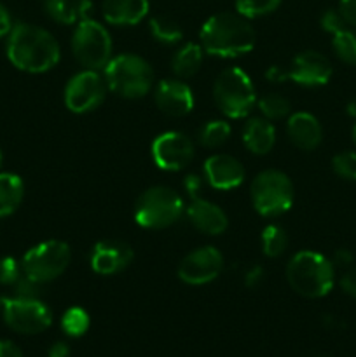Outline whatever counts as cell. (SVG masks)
Segmentation results:
<instances>
[{"label": "cell", "instance_id": "10", "mask_svg": "<svg viewBox=\"0 0 356 357\" xmlns=\"http://www.w3.org/2000/svg\"><path fill=\"white\" fill-rule=\"evenodd\" d=\"M3 321L20 335H38L52 323V314L38 298H6L2 300Z\"/></svg>", "mask_w": 356, "mask_h": 357}, {"label": "cell", "instance_id": "43", "mask_svg": "<svg viewBox=\"0 0 356 357\" xmlns=\"http://www.w3.org/2000/svg\"><path fill=\"white\" fill-rule=\"evenodd\" d=\"M70 356V349L65 342H56L49 347L47 357H68Z\"/></svg>", "mask_w": 356, "mask_h": 357}, {"label": "cell", "instance_id": "37", "mask_svg": "<svg viewBox=\"0 0 356 357\" xmlns=\"http://www.w3.org/2000/svg\"><path fill=\"white\" fill-rule=\"evenodd\" d=\"M264 267H260V265H253V267H250L246 271V274H244V286L246 288H257L258 284H260L262 281H264Z\"/></svg>", "mask_w": 356, "mask_h": 357}, {"label": "cell", "instance_id": "33", "mask_svg": "<svg viewBox=\"0 0 356 357\" xmlns=\"http://www.w3.org/2000/svg\"><path fill=\"white\" fill-rule=\"evenodd\" d=\"M21 275H23V267H21V264H17L16 258H0V284L14 286L20 281Z\"/></svg>", "mask_w": 356, "mask_h": 357}, {"label": "cell", "instance_id": "44", "mask_svg": "<svg viewBox=\"0 0 356 357\" xmlns=\"http://www.w3.org/2000/svg\"><path fill=\"white\" fill-rule=\"evenodd\" d=\"M265 77H267L271 82H283V80H286V70H281L279 66H271V68L265 72Z\"/></svg>", "mask_w": 356, "mask_h": 357}, {"label": "cell", "instance_id": "16", "mask_svg": "<svg viewBox=\"0 0 356 357\" xmlns=\"http://www.w3.org/2000/svg\"><path fill=\"white\" fill-rule=\"evenodd\" d=\"M154 101L168 117H185L194 108L192 89L177 79L161 80L154 91Z\"/></svg>", "mask_w": 356, "mask_h": 357}, {"label": "cell", "instance_id": "22", "mask_svg": "<svg viewBox=\"0 0 356 357\" xmlns=\"http://www.w3.org/2000/svg\"><path fill=\"white\" fill-rule=\"evenodd\" d=\"M45 14L61 24L79 23L87 17L91 9L89 0H44Z\"/></svg>", "mask_w": 356, "mask_h": 357}, {"label": "cell", "instance_id": "23", "mask_svg": "<svg viewBox=\"0 0 356 357\" xmlns=\"http://www.w3.org/2000/svg\"><path fill=\"white\" fill-rule=\"evenodd\" d=\"M202 58H205V49L201 47V44H185L171 58V70L180 79H188L199 72Z\"/></svg>", "mask_w": 356, "mask_h": 357}, {"label": "cell", "instance_id": "18", "mask_svg": "<svg viewBox=\"0 0 356 357\" xmlns=\"http://www.w3.org/2000/svg\"><path fill=\"white\" fill-rule=\"evenodd\" d=\"M187 216L194 229L202 234H208V236H220L229 227V220H227L223 209L206 199H201L199 195L191 197V204L187 206Z\"/></svg>", "mask_w": 356, "mask_h": 357}, {"label": "cell", "instance_id": "45", "mask_svg": "<svg viewBox=\"0 0 356 357\" xmlns=\"http://www.w3.org/2000/svg\"><path fill=\"white\" fill-rule=\"evenodd\" d=\"M346 112H348L351 117H356V96L353 98V100H349L348 107H346Z\"/></svg>", "mask_w": 356, "mask_h": 357}, {"label": "cell", "instance_id": "6", "mask_svg": "<svg viewBox=\"0 0 356 357\" xmlns=\"http://www.w3.org/2000/svg\"><path fill=\"white\" fill-rule=\"evenodd\" d=\"M251 204L264 218H278L293 204V183L283 171L265 169L250 185Z\"/></svg>", "mask_w": 356, "mask_h": 357}, {"label": "cell", "instance_id": "20", "mask_svg": "<svg viewBox=\"0 0 356 357\" xmlns=\"http://www.w3.org/2000/svg\"><path fill=\"white\" fill-rule=\"evenodd\" d=\"M101 13L107 23L131 26L149 14V0H103Z\"/></svg>", "mask_w": 356, "mask_h": 357}, {"label": "cell", "instance_id": "7", "mask_svg": "<svg viewBox=\"0 0 356 357\" xmlns=\"http://www.w3.org/2000/svg\"><path fill=\"white\" fill-rule=\"evenodd\" d=\"M184 213V201L170 187H150L138 197L135 206V220L149 230L168 229Z\"/></svg>", "mask_w": 356, "mask_h": 357}, {"label": "cell", "instance_id": "15", "mask_svg": "<svg viewBox=\"0 0 356 357\" xmlns=\"http://www.w3.org/2000/svg\"><path fill=\"white\" fill-rule=\"evenodd\" d=\"M133 258H135V253H133L129 244L121 243V241L105 239L94 244L89 264L96 274L114 275L129 267Z\"/></svg>", "mask_w": 356, "mask_h": 357}, {"label": "cell", "instance_id": "14", "mask_svg": "<svg viewBox=\"0 0 356 357\" xmlns=\"http://www.w3.org/2000/svg\"><path fill=\"white\" fill-rule=\"evenodd\" d=\"M334 68L327 56L318 51H304L293 58L292 66L286 70V80L307 87L323 86L330 80Z\"/></svg>", "mask_w": 356, "mask_h": 357}, {"label": "cell", "instance_id": "13", "mask_svg": "<svg viewBox=\"0 0 356 357\" xmlns=\"http://www.w3.org/2000/svg\"><path fill=\"white\" fill-rule=\"evenodd\" d=\"M223 268V257L216 248L202 246L191 251L178 267V278L185 284L201 286L215 281Z\"/></svg>", "mask_w": 356, "mask_h": 357}, {"label": "cell", "instance_id": "46", "mask_svg": "<svg viewBox=\"0 0 356 357\" xmlns=\"http://www.w3.org/2000/svg\"><path fill=\"white\" fill-rule=\"evenodd\" d=\"M351 138H353V143H355V145H356V124H355V128H353Z\"/></svg>", "mask_w": 356, "mask_h": 357}, {"label": "cell", "instance_id": "31", "mask_svg": "<svg viewBox=\"0 0 356 357\" xmlns=\"http://www.w3.org/2000/svg\"><path fill=\"white\" fill-rule=\"evenodd\" d=\"M281 0H236V10L244 17H260L274 13Z\"/></svg>", "mask_w": 356, "mask_h": 357}, {"label": "cell", "instance_id": "38", "mask_svg": "<svg viewBox=\"0 0 356 357\" xmlns=\"http://www.w3.org/2000/svg\"><path fill=\"white\" fill-rule=\"evenodd\" d=\"M341 288L346 295L356 300V267L344 272V275L341 278Z\"/></svg>", "mask_w": 356, "mask_h": 357}, {"label": "cell", "instance_id": "35", "mask_svg": "<svg viewBox=\"0 0 356 357\" xmlns=\"http://www.w3.org/2000/svg\"><path fill=\"white\" fill-rule=\"evenodd\" d=\"M40 286L38 282L31 281L30 278H27V275H21L20 281L14 284V288H16V296H20V298H38V295H40Z\"/></svg>", "mask_w": 356, "mask_h": 357}, {"label": "cell", "instance_id": "25", "mask_svg": "<svg viewBox=\"0 0 356 357\" xmlns=\"http://www.w3.org/2000/svg\"><path fill=\"white\" fill-rule=\"evenodd\" d=\"M260 241H262V251H264L265 257L269 258L281 257V255L286 251V248H288V243H290L286 230L283 229V227L276 225V223H271V225H267L264 230H262Z\"/></svg>", "mask_w": 356, "mask_h": 357}, {"label": "cell", "instance_id": "21", "mask_svg": "<svg viewBox=\"0 0 356 357\" xmlns=\"http://www.w3.org/2000/svg\"><path fill=\"white\" fill-rule=\"evenodd\" d=\"M243 143L255 155H265L276 143V129L271 121L264 117H253L244 124Z\"/></svg>", "mask_w": 356, "mask_h": 357}, {"label": "cell", "instance_id": "32", "mask_svg": "<svg viewBox=\"0 0 356 357\" xmlns=\"http://www.w3.org/2000/svg\"><path fill=\"white\" fill-rule=\"evenodd\" d=\"M332 169L344 180L356 181V152H341L332 159Z\"/></svg>", "mask_w": 356, "mask_h": 357}, {"label": "cell", "instance_id": "12", "mask_svg": "<svg viewBox=\"0 0 356 357\" xmlns=\"http://www.w3.org/2000/svg\"><path fill=\"white\" fill-rule=\"evenodd\" d=\"M150 152L159 169L180 171L194 159V143L184 132L168 131L154 139Z\"/></svg>", "mask_w": 356, "mask_h": 357}, {"label": "cell", "instance_id": "39", "mask_svg": "<svg viewBox=\"0 0 356 357\" xmlns=\"http://www.w3.org/2000/svg\"><path fill=\"white\" fill-rule=\"evenodd\" d=\"M201 176H198V174H188L184 181V187L187 190L188 197H198L199 190H201Z\"/></svg>", "mask_w": 356, "mask_h": 357}, {"label": "cell", "instance_id": "34", "mask_svg": "<svg viewBox=\"0 0 356 357\" xmlns=\"http://www.w3.org/2000/svg\"><path fill=\"white\" fill-rule=\"evenodd\" d=\"M320 23H321V28L332 35L339 33V31L344 30L346 28V21H344V17H342V14L339 13V9L337 10L335 9L325 10V13L321 14Z\"/></svg>", "mask_w": 356, "mask_h": 357}, {"label": "cell", "instance_id": "30", "mask_svg": "<svg viewBox=\"0 0 356 357\" xmlns=\"http://www.w3.org/2000/svg\"><path fill=\"white\" fill-rule=\"evenodd\" d=\"M257 105L262 117L267 119V121H278V119L286 117L290 114V108H292L290 100H286L285 96L276 93H269L265 96H262L257 101Z\"/></svg>", "mask_w": 356, "mask_h": 357}, {"label": "cell", "instance_id": "1", "mask_svg": "<svg viewBox=\"0 0 356 357\" xmlns=\"http://www.w3.org/2000/svg\"><path fill=\"white\" fill-rule=\"evenodd\" d=\"M6 51L9 61L28 73L49 72L61 58L58 40L47 30L30 23L14 24L7 35Z\"/></svg>", "mask_w": 356, "mask_h": 357}, {"label": "cell", "instance_id": "4", "mask_svg": "<svg viewBox=\"0 0 356 357\" xmlns=\"http://www.w3.org/2000/svg\"><path fill=\"white\" fill-rule=\"evenodd\" d=\"M107 87L126 100H140L154 86V70L142 56L119 54L103 68Z\"/></svg>", "mask_w": 356, "mask_h": 357}, {"label": "cell", "instance_id": "41", "mask_svg": "<svg viewBox=\"0 0 356 357\" xmlns=\"http://www.w3.org/2000/svg\"><path fill=\"white\" fill-rule=\"evenodd\" d=\"M0 357H24L21 349L10 340H0Z\"/></svg>", "mask_w": 356, "mask_h": 357}, {"label": "cell", "instance_id": "19", "mask_svg": "<svg viewBox=\"0 0 356 357\" xmlns=\"http://www.w3.org/2000/svg\"><path fill=\"white\" fill-rule=\"evenodd\" d=\"M286 131H288L290 142L297 149L306 150V152L320 146L321 139H323V129H321L320 121L307 112H295L290 115Z\"/></svg>", "mask_w": 356, "mask_h": 357}, {"label": "cell", "instance_id": "48", "mask_svg": "<svg viewBox=\"0 0 356 357\" xmlns=\"http://www.w3.org/2000/svg\"><path fill=\"white\" fill-rule=\"evenodd\" d=\"M0 309H2V302H0Z\"/></svg>", "mask_w": 356, "mask_h": 357}, {"label": "cell", "instance_id": "3", "mask_svg": "<svg viewBox=\"0 0 356 357\" xmlns=\"http://www.w3.org/2000/svg\"><path fill=\"white\" fill-rule=\"evenodd\" d=\"M286 279L295 293L306 298H321L334 288V264L316 251H299L286 265Z\"/></svg>", "mask_w": 356, "mask_h": 357}, {"label": "cell", "instance_id": "47", "mask_svg": "<svg viewBox=\"0 0 356 357\" xmlns=\"http://www.w3.org/2000/svg\"><path fill=\"white\" fill-rule=\"evenodd\" d=\"M0 166H2V152H0Z\"/></svg>", "mask_w": 356, "mask_h": 357}, {"label": "cell", "instance_id": "8", "mask_svg": "<svg viewBox=\"0 0 356 357\" xmlns=\"http://www.w3.org/2000/svg\"><path fill=\"white\" fill-rule=\"evenodd\" d=\"M72 52L86 70H103L112 59V38L103 24L84 17L72 35Z\"/></svg>", "mask_w": 356, "mask_h": 357}, {"label": "cell", "instance_id": "42", "mask_svg": "<svg viewBox=\"0 0 356 357\" xmlns=\"http://www.w3.org/2000/svg\"><path fill=\"white\" fill-rule=\"evenodd\" d=\"M353 260H355V257H353L351 251L346 250V248H342V250L335 251L334 261H332V264L339 265V267H349V265L353 264Z\"/></svg>", "mask_w": 356, "mask_h": 357}, {"label": "cell", "instance_id": "17", "mask_svg": "<svg viewBox=\"0 0 356 357\" xmlns=\"http://www.w3.org/2000/svg\"><path fill=\"white\" fill-rule=\"evenodd\" d=\"M205 176L216 190H232L244 181V167L236 157L215 153L206 159Z\"/></svg>", "mask_w": 356, "mask_h": 357}, {"label": "cell", "instance_id": "29", "mask_svg": "<svg viewBox=\"0 0 356 357\" xmlns=\"http://www.w3.org/2000/svg\"><path fill=\"white\" fill-rule=\"evenodd\" d=\"M335 56L346 65H356V31L344 28L332 38Z\"/></svg>", "mask_w": 356, "mask_h": 357}, {"label": "cell", "instance_id": "5", "mask_svg": "<svg viewBox=\"0 0 356 357\" xmlns=\"http://www.w3.org/2000/svg\"><path fill=\"white\" fill-rule=\"evenodd\" d=\"M213 100L225 117L243 119L257 105V93L250 75L237 66H230L215 79Z\"/></svg>", "mask_w": 356, "mask_h": 357}, {"label": "cell", "instance_id": "24", "mask_svg": "<svg viewBox=\"0 0 356 357\" xmlns=\"http://www.w3.org/2000/svg\"><path fill=\"white\" fill-rule=\"evenodd\" d=\"M24 197V185L17 174L0 173V218L20 208Z\"/></svg>", "mask_w": 356, "mask_h": 357}, {"label": "cell", "instance_id": "36", "mask_svg": "<svg viewBox=\"0 0 356 357\" xmlns=\"http://www.w3.org/2000/svg\"><path fill=\"white\" fill-rule=\"evenodd\" d=\"M339 13L344 17L346 24L356 28V0H339Z\"/></svg>", "mask_w": 356, "mask_h": 357}, {"label": "cell", "instance_id": "40", "mask_svg": "<svg viewBox=\"0 0 356 357\" xmlns=\"http://www.w3.org/2000/svg\"><path fill=\"white\" fill-rule=\"evenodd\" d=\"M13 17H10L9 10L0 3V38L7 37L10 33V30H13Z\"/></svg>", "mask_w": 356, "mask_h": 357}, {"label": "cell", "instance_id": "28", "mask_svg": "<svg viewBox=\"0 0 356 357\" xmlns=\"http://www.w3.org/2000/svg\"><path fill=\"white\" fill-rule=\"evenodd\" d=\"M91 319L89 314L86 312L80 307H72V309L66 310L61 317V330L63 333L68 335L72 338H79L82 335H86V331L89 330Z\"/></svg>", "mask_w": 356, "mask_h": 357}, {"label": "cell", "instance_id": "11", "mask_svg": "<svg viewBox=\"0 0 356 357\" xmlns=\"http://www.w3.org/2000/svg\"><path fill=\"white\" fill-rule=\"evenodd\" d=\"M107 82L96 70H84L68 80L65 87V105L72 114H87L103 103Z\"/></svg>", "mask_w": 356, "mask_h": 357}, {"label": "cell", "instance_id": "27", "mask_svg": "<svg viewBox=\"0 0 356 357\" xmlns=\"http://www.w3.org/2000/svg\"><path fill=\"white\" fill-rule=\"evenodd\" d=\"M230 126L225 121H209L199 131V143L206 149H218L229 139Z\"/></svg>", "mask_w": 356, "mask_h": 357}, {"label": "cell", "instance_id": "2", "mask_svg": "<svg viewBox=\"0 0 356 357\" xmlns=\"http://www.w3.org/2000/svg\"><path fill=\"white\" fill-rule=\"evenodd\" d=\"M205 52L218 58H237L255 47L253 26L239 13H218L209 17L199 31Z\"/></svg>", "mask_w": 356, "mask_h": 357}, {"label": "cell", "instance_id": "9", "mask_svg": "<svg viewBox=\"0 0 356 357\" xmlns=\"http://www.w3.org/2000/svg\"><path fill=\"white\" fill-rule=\"evenodd\" d=\"M72 260L70 246L63 241L51 239L37 244L27 251L21 260L23 274L38 284H45L58 279L68 268Z\"/></svg>", "mask_w": 356, "mask_h": 357}, {"label": "cell", "instance_id": "26", "mask_svg": "<svg viewBox=\"0 0 356 357\" xmlns=\"http://www.w3.org/2000/svg\"><path fill=\"white\" fill-rule=\"evenodd\" d=\"M150 33L161 44H177L184 38L180 24L168 16H154L149 23Z\"/></svg>", "mask_w": 356, "mask_h": 357}]
</instances>
